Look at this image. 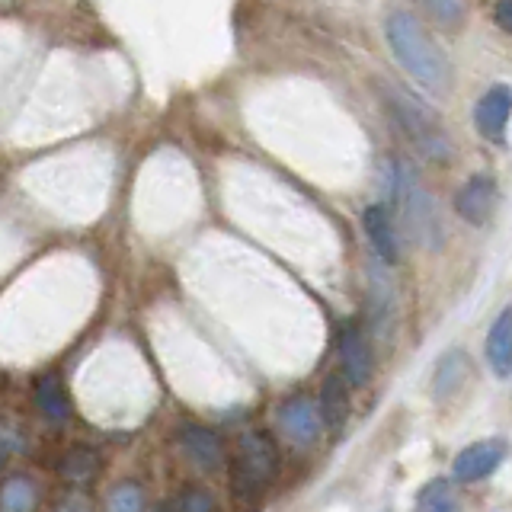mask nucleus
Here are the masks:
<instances>
[{
    "instance_id": "1",
    "label": "nucleus",
    "mask_w": 512,
    "mask_h": 512,
    "mask_svg": "<svg viewBox=\"0 0 512 512\" xmlns=\"http://www.w3.org/2000/svg\"><path fill=\"white\" fill-rule=\"evenodd\" d=\"M388 42H391V52L400 61L416 84H423L426 90H448V80H452V71H448V61L442 55V48L426 36V29L413 20L410 13L404 10H394L388 16Z\"/></svg>"
},
{
    "instance_id": "2",
    "label": "nucleus",
    "mask_w": 512,
    "mask_h": 512,
    "mask_svg": "<svg viewBox=\"0 0 512 512\" xmlns=\"http://www.w3.org/2000/svg\"><path fill=\"white\" fill-rule=\"evenodd\" d=\"M388 109H391L397 128L407 135V141L423 157H429V160L452 157V141H448V132L420 100H413V96L404 90H388Z\"/></svg>"
},
{
    "instance_id": "3",
    "label": "nucleus",
    "mask_w": 512,
    "mask_h": 512,
    "mask_svg": "<svg viewBox=\"0 0 512 512\" xmlns=\"http://www.w3.org/2000/svg\"><path fill=\"white\" fill-rule=\"evenodd\" d=\"M276 445H272L263 432H247L237 442V458H234V471H231V487L240 496H256L260 493L272 474H276Z\"/></svg>"
},
{
    "instance_id": "4",
    "label": "nucleus",
    "mask_w": 512,
    "mask_h": 512,
    "mask_svg": "<svg viewBox=\"0 0 512 512\" xmlns=\"http://www.w3.org/2000/svg\"><path fill=\"white\" fill-rule=\"evenodd\" d=\"M394 199L404 205L407 228L416 234V240L432 244L436 234H439L436 205H432V199L426 196V189L416 183L413 170H407L404 164H394Z\"/></svg>"
},
{
    "instance_id": "5",
    "label": "nucleus",
    "mask_w": 512,
    "mask_h": 512,
    "mask_svg": "<svg viewBox=\"0 0 512 512\" xmlns=\"http://www.w3.org/2000/svg\"><path fill=\"white\" fill-rule=\"evenodd\" d=\"M324 426V410L311 394H295L279 407V429L292 445H308Z\"/></svg>"
},
{
    "instance_id": "6",
    "label": "nucleus",
    "mask_w": 512,
    "mask_h": 512,
    "mask_svg": "<svg viewBox=\"0 0 512 512\" xmlns=\"http://www.w3.org/2000/svg\"><path fill=\"white\" fill-rule=\"evenodd\" d=\"M506 442L503 439H484V442H474L468 448H461L458 458H455V477L461 484H474V480H484L490 477L500 464L506 461Z\"/></svg>"
},
{
    "instance_id": "7",
    "label": "nucleus",
    "mask_w": 512,
    "mask_h": 512,
    "mask_svg": "<svg viewBox=\"0 0 512 512\" xmlns=\"http://www.w3.org/2000/svg\"><path fill=\"white\" fill-rule=\"evenodd\" d=\"M340 362L352 388H362V384L372 381V368H375L372 346H368L362 327L352 324V320L340 327Z\"/></svg>"
},
{
    "instance_id": "8",
    "label": "nucleus",
    "mask_w": 512,
    "mask_h": 512,
    "mask_svg": "<svg viewBox=\"0 0 512 512\" xmlns=\"http://www.w3.org/2000/svg\"><path fill=\"white\" fill-rule=\"evenodd\" d=\"M512 116V87L506 84H493L484 96L477 100L474 109V122H477V132L490 138V141H500L506 132V122Z\"/></svg>"
},
{
    "instance_id": "9",
    "label": "nucleus",
    "mask_w": 512,
    "mask_h": 512,
    "mask_svg": "<svg viewBox=\"0 0 512 512\" xmlns=\"http://www.w3.org/2000/svg\"><path fill=\"white\" fill-rule=\"evenodd\" d=\"M493 202H496V183H493V176H487V173L471 176V180L464 183L458 189V196H455L458 215L468 224H484L490 218V212H493Z\"/></svg>"
},
{
    "instance_id": "10",
    "label": "nucleus",
    "mask_w": 512,
    "mask_h": 512,
    "mask_svg": "<svg viewBox=\"0 0 512 512\" xmlns=\"http://www.w3.org/2000/svg\"><path fill=\"white\" fill-rule=\"evenodd\" d=\"M362 224H365V234H368V240H372L375 253L388 266H394L400 260V244H397L394 218H391L388 208H384V205H368L365 215H362Z\"/></svg>"
},
{
    "instance_id": "11",
    "label": "nucleus",
    "mask_w": 512,
    "mask_h": 512,
    "mask_svg": "<svg viewBox=\"0 0 512 512\" xmlns=\"http://www.w3.org/2000/svg\"><path fill=\"white\" fill-rule=\"evenodd\" d=\"M487 362L500 378L512 375V308L493 320L487 333Z\"/></svg>"
},
{
    "instance_id": "12",
    "label": "nucleus",
    "mask_w": 512,
    "mask_h": 512,
    "mask_svg": "<svg viewBox=\"0 0 512 512\" xmlns=\"http://www.w3.org/2000/svg\"><path fill=\"white\" fill-rule=\"evenodd\" d=\"M183 448H186V455L192 458V464L202 468V471H215L218 464L224 461L218 436H215V432L202 429V426H186L183 429Z\"/></svg>"
},
{
    "instance_id": "13",
    "label": "nucleus",
    "mask_w": 512,
    "mask_h": 512,
    "mask_svg": "<svg viewBox=\"0 0 512 512\" xmlns=\"http://www.w3.org/2000/svg\"><path fill=\"white\" fill-rule=\"evenodd\" d=\"M36 407L48 423H64L71 416V400L58 375H42L36 381Z\"/></svg>"
},
{
    "instance_id": "14",
    "label": "nucleus",
    "mask_w": 512,
    "mask_h": 512,
    "mask_svg": "<svg viewBox=\"0 0 512 512\" xmlns=\"http://www.w3.org/2000/svg\"><path fill=\"white\" fill-rule=\"evenodd\" d=\"M39 506V490L29 477L13 474L0 487V512H36Z\"/></svg>"
},
{
    "instance_id": "15",
    "label": "nucleus",
    "mask_w": 512,
    "mask_h": 512,
    "mask_svg": "<svg viewBox=\"0 0 512 512\" xmlns=\"http://www.w3.org/2000/svg\"><path fill=\"white\" fill-rule=\"evenodd\" d=\"M320 410H324V423L330 429H340L349 416V391H346V378L343 375H330L324 381V391H320Z\"/></svg>"
},
{
    "instance_id": "16",
    "label": "nucleus",
    "mask_w": 512,
    "mask_h": 512,
    "mask_svg": "<svg viewBox=\"0 0 512 512\" xmlns=\"http://www.w3.org/2000/svg\"><path fill=\"white\" fill-rule=\"evenodd\" d=\"M464 375H468V359H464V352L452 349V352H445V356L439 359L436 375H432V388H436L439 397H448V394H455L461 388Z\"/></svg>"
},
{
    "instance_id": "17",
    "label": "nucleus",
    "mask_w": 512,
    "mask_h": 512,
    "mask_svg": "<svg viewBox=\"0 0 512 512\" xmlns=\"http://www.w3.org/2000/svg\"><path fill=\"white\" fill-rule=\"evenodd\" d=\"M416 512H458V496L448 480H429L416 496Z\"/></svg>"
},
{
    "instance_id": "18",
    "label": "nucleus",
    "mask_w": 512,
    "mask_h": 512,
    "mask_svg": "<svg viewBox=\"0 0 512 512\" xmlns=\"http://www.w3.org/2000/svg\"><path fill=\"white\" fill-rule=\"evenodd\" d=\"M96 468H100V458H96L90 448H74V452H68L61 461V477L71 480V484H84V480L96 474Z\"/></svg>"
},
{
    "instance_id": "19",
    "label": "nucleus",
    "mask_w": 512,
    "mask_h": 512,
    "mask_svg": "<svg viewBox=\"0 0 512 512\" xmlns=\"http://www.w3.org/2000/svg\"><path fill=\"white\" fill-rule=\"evenodd\" d=\"M106 512H144V493L138 484H119L109 493Z\"/></svg>"
},
{
    "instance_id": "20",
    "label": "nucleus",
    "mask_w": 512,
    "mask_h": 512,
    "mask_svg": "<svg viewBox=\"0 0 512 512\" xmlns=\"http://www.w3.org/2000/svg\"><path fill=\"white\" fill-rule=\"evenodd\" d=\"M420 4L429 10L432 20L448 29H455L464 20V0H420Z\"/></svg>"
},
{
    "instance_id": "21",
    "label": "nucleus",
    "mask_w": 512,
    "mask_h": 512,
    "mask_svg": "<svg viewBox=\"0 0 512 512\" xmlns=\"http://www.w3.org/2000/svg\"><path fill=\"white\" fill-rule=\"evenodd\" d=\"M176 512H212V496L208 490H199L192 487L180 496V503H176Z\"/></svg>"
},
{
    "instance_id": "22",
    "label": "nucleus",
    "mask_w": 512,
    "mask_h": 512,
    "mask_svg": "<svg viewBox=\"0 0 512 512\" xmlns=\"http://www.w3.org/2000/svg\"><path fill=\"white\" fill-rule=\"evenodd\" d=\"M52 512H93V506H90V500L84 493H68Z\"/></svg>"
},
{
    "instance_id": "23",
    "label": "nucleus",
    "mask_w": 512,
    "mask_h": 512,
    "mask_svg": "<svg viewBox=\"0 0 512 512\" xmlns=\"http://www.w3.org/2000/svg\"><path fill=\"white\" fill-rule=\"evenodd\" d=\"M493 16H496V26H500L503 32H509V36H512V0H496Z\"/></svg>"
},
{
    "instance_id": "24",
    "label": "nucleus",
    "mask_w": 512,
    "mask_h": 512,
    "mask_svg": "<svg viewBox=\"0 0 512 512\" xmlns=\"http://www.w3.org/2000/svg\"><path fill=\"white\" fill-rule=\"evenodd\" d=\"M154 512H170V506H157Z\"/></svg>"
}]
</instances>
